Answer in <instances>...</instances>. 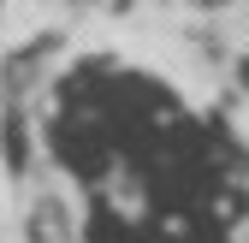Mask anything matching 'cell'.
<instances>
[{
  "label": "cell",
  "instance_id": "cell-2",
  "mask_svg": "<svg viewBox=\"0 0 249 243\" xmlns=\"http://www.w3.org/2000/svg\"><path fill=\"white\" fill-rule=\"evenodd\" d=\"M243 89H249V59H243Z\"/></svg>",
  "mask_w": 249,
  "mask_h": 243
},
{
  "label": "cell",
  "instance_id": "cell-1",
  "mask_svg": "<svg viewBox=\"0 0 249 243\" xmlns=\"http://www.w3.org/2000/svg\"><path fill=\"white\" fill-rule=\"evenodd\" d=\"M0 148H6V166H12V172L30 166V137H24V119H18V113L6 119V131H0Z\"/></svg>",
  "mask_w": 249,
  "mask_h": 243
}]
</instances>
